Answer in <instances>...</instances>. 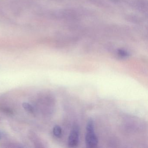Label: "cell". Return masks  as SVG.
<instances>
[{"instance_id": "obj_4", "label": "cell", "mask_w": 148, "mask_h": 148, "mask_svg": "<svg viewBox=\"0 0 148 148\" xmlns=\"http://www.w3.org/2000/svg\"><path fill=\"white\" fill-rule=\"evenodd\" d=\"M23 108L26 111L29 113H34V107L30 104L27 103H24L22 104Z\"/></svg>"}, {"instance_id": "obj_5", "label": "cell", "mask_w": 148, "mask_h": 148, "mask_svg": "<svg viewBox=\"0 0 148 148\" xmlns=\"http://www.w3.org/2000/svg\"><path fill=\"white\" fill-rule=\"evenodd\" d=\"M118 54L120 57L123 58H127L130 55L128 52L123 49H119L118 51Z\"/></svg>"}, {"instance_id": "obj_1", "label": "cell", "mask_w": 148, "mask_h": 148, "mask_svg": "<svg viewBox=\"0 0 148 148\" xmlns=\"http://www.w3.org/2000/svg\"><path fill=\"white\" fill-rule=\"evenodd\" d=\"M85 142L86 146L89 148H95L98 143L97 137L94 132V122L91 119L88 120L86 125Z\"/></svg>"}, {"instance_id": "obj_2", "label": "cell", "mask_w": 148, "mask_h": 148, "mask_svg": "<svg viewBox=\"0 0 148 148\" xmlns=\"http://www.w3.org/2000/svg\"><path fill=\"white\" fill-rule=\"evenodd\" d=\"M79 128L77 125H74L72 130L68 139V144L70 147H76L79 141Z\"/></svg>"}, {"instance_id": "obj_3", "label": "cell", "mask_w": 148, "mask_h": 148, "mask_svg": "<svg viewBox=\"0 0 148 148\" xmlns=\"http://www.w3.org/2000/svg\"><path fill=\"white\" fill-rule=\"evenodd\" d=\"M53 135L58 138H60L62 134V129L59 125H55L53 128Z\"/></svg>"}]
</instances>
